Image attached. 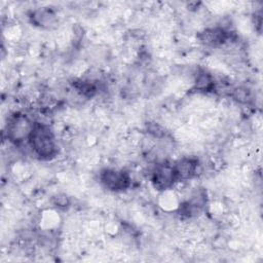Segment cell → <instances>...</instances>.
I'll use <instances>...</instances> for the list:
<instances>
[{"label":"cell","mask_w":263,"mask_h":263,"mask_svg":"<svg viewBox=\"0 0 263 263\" xmlns=\"http://www.w3.org/2000/svg\"><path fill=\"white\" fill-rule=\"evenodd\" d=\"M28 144L33 153L40 160H50L55 157L59 152L52 129L48 124L42 122L35 121Z\"/></svg>","instance_id":"6da1fadb"},{"label":"cell","mask_w":263,"mask_h":263,"mask_svg":"<svg viewBox=\"0 0 263 263\" xmlns=\"http://www.w3.org/2000/svg\"><path fill=\"white\" fill-rule=\"evenodd\" d=\"M35 122L24 113H13L7 119L5 125V133L7 139L15 144H22L29 141Z\"/></svg>","instance_id":"7a4b0ae2"},{"label":"cell","mask_w":263,"mask_h":263,"mask_svg":"<svg viewBox=\"0 0 263 263\" xmlns=\"http://www.w3.org/2000/svg\"><path fill=\"white\" fill-rule=\"evenodd\" d=\"M102 185L113 192H122L132 185V178L128 173L122 170L105 168L100 173Z\"/></svg>","instance_id":"3957f363"},{"label":"cell","mask_w":263,"mask_h":263,"mask_svg":"<svg viewBox=\"0 0 263 263\" xmlns=\"http://www.w3.org/2000/svg\"><path fill=\"white\" fill-rule=\"evenodd\" d=\"M178 182L173 164L165 161L157 163L151 174V183L158 191L171 189Z\"/></svg>","instance_id":"277c9868"},{"label":"cell","mask_w":263,"mask_h":263,"mask_svg":"<svg viewBox=\"0 0 263 263\" xmlns=\"http://www.w3.org/2000/svg\"><path fill=\"white\" fill-rule=\"evenodd\" d=\"M231 32L222 27H215L205 29L197 34V38L201 43L208 46H222L231 38Z\"/></svg>","instance_id":"5b68a950"},{"label":"cell","mask_w":263,"mask_h":263,"mask_svg":"<svg viewBox=\"0 0 263 263\" xmlns=\"http://www.w3.org/2000/svg\"><path fill=\"white\" fill-rule=\"evenodd\" d=\"M173 165L178 182L193 179L200 172V163L196 157H183Z\"/></svg>","instance_id":"8992f818"},{"label":"cell","mask_w":263,"mask_h":263,"mask_svg":"<svg viewBox=\"0 0 263 263\" xmlns=\"http://www.w3.org/2000/svg\"><path fill=\"white\" fill-rule=\"evenodd\" d=\"M205 193L203 190H198L192 196L180 205V214L187 218L198 216L205 205Z\"/></svg>","instance_id":"52a82bcc"},{"label":"cell","mask_w":263,"mask_h":263,"mask_svg":"<svg viewBox=\"0 0 263 263\" xmlns=\"http://www.w3.org/2000/svg\"><path fill=\"white\" fill-rule=\"evenodd\" d=\"M30 18L35 26H39L47 29L52 28L57 24L55 13L47 7L33 11Z\"/></svg>","instance_id":"ba28073f"},{"label":"cell","mask_w":263,"mask_h":263,"mask_svg":"<svg viewBox=\"0 0 263 263\" xmlns=\"http://www.w3.org/2000/svg\"><path fill=\"white\" fill-rule=\"evenodd\" d=\"M193 88L197 91H213L216 90V82L212 74L205 70L197 72L194 80Z\"/></svg>","instance_id":"9c48e42d"},{"label":"cell","mask_w":263,"mask_h":263,"mask_svg":"<svg viewBox=\"0 0 263 263\" xmlns=\"http://www.w3.org/2000/svg\"><path fill=\"white\" fill-rule=\"evenodd\" d=\"M73 86L78 93L85 98H92L98 91V86L96 83L89 80H78L73 83Z\"/></svg>","instance_id":"30bf717a"},{"label":"cell","mask_w":263,"mask_h":263,"mask_svg":"<svg viewBox=\"0 0 263 263\" xmlns=\"http://www.w3.org/2000/svg\"><path fill=\"white\" fill-rule=\"evenodd\" d=\"M51 204L59 210H67L71 204V199L67 194L58 193L51 197Z\"/></svg>","instance_id":"8fae6325"},{"label":"cell","mask_w":263,"mask_h":263,"mask_svg":"<svg viewBox=\"0 0 263 263\" xmlns=\"http://www.w3.org/2000/svg\"><path fill=\"white\" fill-rule=\"evenodd\" d=\"M231 97L238 103L247 104L251 99V93L250 90L246 87H236L232 89Z\"/></svg>","instance_id":"7c38bea8"},{"label":"cell","mask_w":263,"mask_h":263,"mask_svg":"<svg viewBox=\"0 0 263 263\" xmlns=\"http://www.w3.org/2000/svg\"><path fill=\"white\" fill-rule=\"evenodd\" d=\"M147 130L148 133L157 139H162L165 137V132L164 128L161 127L159 124L155 123V122H149L147 123Z\"/></svg>","instance_id":"4fadbf2b"}]
</instances>
